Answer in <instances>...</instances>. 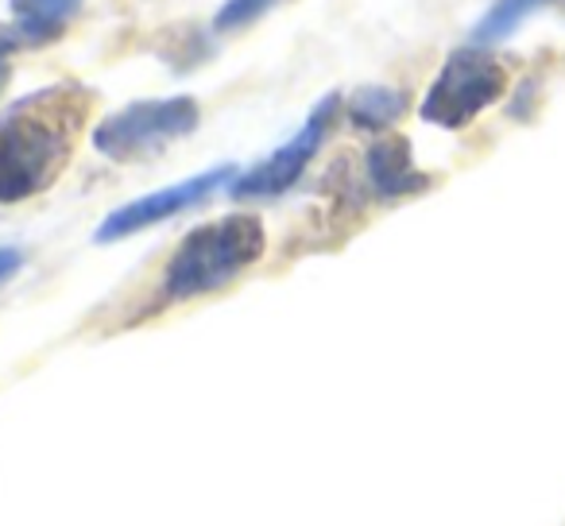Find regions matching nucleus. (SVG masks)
I'll use <instances>...</instances> for the list:
<instances>
[{
	"mask_svg": "<svg viewBox=\"0 0 565 526\" xmlns=\"http://www.w3.org/2000/svg\"><path fill=\"white\" fill-rule=\"evenodd\" d=\"M94 97L82 86H51L0 112V202H24L51 186L74 155Z\"/></svg>",
	"mask_w": 565,
	"mask_h": 526,
	"instance_id": "obj_1",
	"label": "nucleus"
},
{
	"mask_svg": "<svg viewBox=\"0 0 565 526\" xmlns=\"http://www.w3.org/2000/svg\"><path fill=\"white\" fill-rule=\"evenodd\" d=\"M264 225L252 213H233V217L194 228L167 259L163 302H190L198 294L228 287L244 268H252L264 256Z\"/></svg>",
	"mask_w": 565,
	"mask_h": 526,
	"instance_id": "obj_2",
	"label": "nucleus"
},
{
	"mask_svg": "<svg viewBox=\"0 0 565 526\" xmlns=\"http://www.w3.org/2000/svg\"><path fill=\"white\" fill-rule=\"evenodd\" d=\"M508 89V71L484 47H461L446 58L423 101V120L438 128H465Z\"/></svg>",
	"mask_w": 565,
	"mask_h": 526,
	"instance_id": "obj_3",
	"label": "nucleus"
},
{
	"mask_svg": "<svg viewBox=\"0 0 565 526\" xmlns=\"http://www.w3.org/2000/svg\"><path fill=\"white\" fill-rule=\"evenodd\" d=\"M194 97H167V101H136L128 109L113 112L109 120L94 128V148L102 155L128 163V159L159 155L167 143L182 140L198 128Z\"/></svg>",
	"mask_w": 565,
	"mask_h": 526,
	"instance_id": "obj_4",
	"label": "nucleus"
},
{
	"mask_svg": "<svg viewBox=\"0 0 565 526\" xmlns=\"http://www.w3.org/2000/svg\"><path fill=\"white\" fill-rule=\"evenodd\" d=\"M338 112H341V97L338 94L322 97V101L315 105V112L307 117V125H302L291 140L282 143L279 151H271V155H267L264 163L252 167V171L236 174L233 186H228V194H233L236 202H259V197L287 194V190L302 179V171H307L310 159L318 155V148H322V140L330 136Z\"/></svg>",
	"mask_w": 565,
	"mask_h": 526,
	"instance_id": "obj_5",
	"label": "nucleus"
},
{
	"mask_svg": "<svg viewBox=\"0 0 565 526\" xmlns=\"http://www.w3.org/2000/svg\"><path fill=\"white\" fill-rule=\"evenodd\" d=\"M233 179H236V167L221 163V167H213V171H202V174H194V179H186V182H174V186L156 190V194H148V197H136V202L120 205L117 213H109V217L102 221V228H97V240H102V244L125 240V236L140 233V228L174 217V213L194 210V205H202L205 197L217 194L221 186H233Z\"/></svg>",
	"mask_w": 565,
	"mask_h": 526,
	"instance_id": "obj_6",
	"label": "nucleus"
},
{
	"mask_svg": "<svg viewBox=\"0 0 565 526\" xmlns=\"http://www.w3.org/2000/svg\"><path fill=\"white\" fill-rule=\"evenodd\" d=\"M364 171H369V182L380 197H411L430 186V174H423L415 167L411 143L403 136L372 143L369 155H364Z\"/></svg>",
	"mask_w": 565,
	"mask_h": 526,
	"instance_id": "obj_7",
	"label": "nucleus"
},
{
	"mask_svg": "<svg viewBox=\"0 0 565 526\" xmlns=\"http://www.w3.org/2000/svg\"><path fill=\"white\" fill-rule=\"evenodd\" d=\"M78 9L82 0H12V28H17L24 43L43 47V43H55L71 28Z\"/></svg>",
	"mask_w": 565,
	"mask_h": 526,
	"instance_id": "obj_8",
	"label": "nucleus"
},
{
	"mask_svg": "<svg viewBox=\"0 0 565 526\" xmlns=\"http://www.w3.org/2000/svg\"><path fill=\"white\" fill-rule=\"evenodd\" d=\"M403 112H407V97L387 86H364V89H356L353 101H349V120H353L356 128H364V132H384Z\"/></svg>",
	"mask_w": 565,
	"mask_h": 526,
	"instance_id": "obj_9",
	"label": "nucleus"
},
{
	"mask_svg": "<svg viewBox=\"0 0 565 526\" xmlns=\"http://www.w3.org/2000/svg\"><path fill=\"white\" fill-rule=\"evenodd\" d=\"M546 4H554V0H495L492 9L480 17V24L472 28V43L488 47V43L508 40L526 17H534V12L546 9Z\"/></svg>",
	"mask_w": 565,
	"mask_h": 526,
	"instance_id": "obj_10",
	"label": "nucleus"
},
{
	"mask_svg": "<svg viewBox=\"0 0 565 526\" xmlns=\"http://www.w3.org/2000/svg\"><path fill=\"white\" fill-rule=\"evenodd\" d=\"M275 4H279V0H228V4H221L213 28H217V32H241V28L256 24L264 12H271Z\"/></svg>",
	"mask_w": 565,
	"mask_h": 526,
	"instance_id": "obj_11",
	"label": "nucleus"
},
{
	"mask_svg": "<svg viewBox=\"0 0 565 526\" xmlns=\"http://www.w3.org/2000/svg\"><path fill=\"white\" fill-rule=\"evenodd\" d=\"M24 47V40H20L17 28L9 24H0V94H4V86H9L12 78V55Z\"/></svg>",
	"mask_w": 565,
	"mask_h": 526,
	"instance_id": "obj_12",
	"label": "nucleus"
},
{
	"mask_svg": "<svg viewBox=\"0 0 565 526\" xmlns=\"http://www.w3.org/2000/svg\"><path fill=\"white\" fill-rule=\"evenodd\" d=\"M20 264H24V256H20L17 248H0V283H4V279L17 276Z\"/></svg>",
	"mask_w": 565,
	"mask_h": 526,
	"instance_id": "obj_13",
	"label": "nucleus"
}]
</instances>
